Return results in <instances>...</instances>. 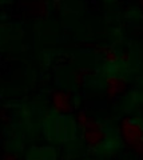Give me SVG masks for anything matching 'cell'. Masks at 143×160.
I'll return each mask as SVG.
<instances>
[{
	"label": "cell",
	"instance_id": "1",
	"mask_svg": "<svg viewBox=\"0 0 143 160\" xmlns=\"http://www.w3.org/2000/svg\"><path fill=\"white\" fill-rule=\"evenodd\" d=\"M120 136L127 147H130L139 158H143V126L131 118L120 122Z\"/></svg>",
	"mask_w": 143,
	"mask_h": 160
},
{
	"label": "cell",
	"instance_id": "5",
	"mask_svg": "<svg viewBox=\"0 0 143 160\" xmlns=\"http://www.w3.org/2000/svg\"><path fill=\"white\" fill-rule=\"evenodd\" d=\"M90 47L96 53L102 55L103 59H105V62L108 63L110 66H114L115 63H118V60H120L119 56H118L116 51H115V49H112L111 47H107V46H94V44H91Z\"/></svg>",
	"mask_w": 143,
	"mask_h": 160
},
{
	"label": "cell",
	"instance_id": "6",
	"mask_svg": "<svg viewBox=\"0 0 143 160\" xmlns=\"http://www.w3.org/2000/svg\"><path fill=\"white\" fill-rule=\"evenodd\" d=\"M27 8L32 16L43 18L48 13V7L44 0H31L27 3Z\"/></svg>",
	"mask_w": 143,
	"mask_h": 160
},
{
	"label": "cell",
	"instance_id": "7",
	"mask_svg": "<svg viewBox=\"0 0 143 160\" xmlns=\"http://www.w3.org/2000/svg\"><path fill=\"white\" fill-rule=\"evenodd\" d=\"M92 120L94 119L86 111H80V112H78V115H76V123L82 129H84L87 126H90V123L92 122Z\"/></svg>",
	"mask_w": 143,
	"mask_h": 160
},
{
	"label": "cell",
	"instance_id": "3",
	"mask_svg": "<svg viewBox=\"0 0 143 160\" xmlns=\"http://www.w3.org/2000/svg\"><path fill=\"white\" fill-rule=\"evenodd\" d=\"M52 108L59 113H70L74 109V99L70 92L55 91L51 95Z\"/></svg>",
	"mask_w": 143,
	"mask_h": 160
},
{
	"label": "cell",
	"instance_id": "2",
	"mask_svg": "<svg viewBox=\"0 0 143 160\" xmlns=\"http://www.w3.org/2000/svg\"><path fill=\"white\" fill-rule=\"evenodd\" d=\"M83 131V139L87 143L88 147L91 148H98L100 147L103 142L107 138V133L105 131V128L100 123H98L96 120H92L90 123V126H87Z\"/></svg>",
	"mask_w": 143,
	"mask_h": 160
},
{
	"label": "cell",
	"instance_id": "11",
	"mask_svg": "<svg viewBox=\"0 0 143 160\" xmlns=\"http://www.w3.org/2000/svg\"><path fill=\"white\" fill-rule=\"evenodd\" d=\"M139 4H140V7H142V9H143V0H139Z\"/></svg>",
	"mask_w": 143,
	"mask_h": 160
},
{
	"label": "cell",
	"instance_id": "4",
	"mask_svg": "<svg viewBox=\"0 0 143 160\" xmlns=\"http://www.w3.org/2000/svg\"><path fill=\"white\" fill-rule=\"evenodd\" d=\"M126 91V82L125 79L118 76V75H111L106 79V93L110 99H115L118 95H120Z\"/></svg>",
	"mask_w": 143,
	"mask_h": 160
},
{
	"label": "cell",
	"instance_id": "9",
	"mask_svg": "<svg viewBox=\"0 0 143 160\" xmlns=\"http://www.w3.org/2000/svg\"><path fill=\"white\" fill-rule=\"evenodd\" d=\"M119 59H120V62H123V63H127L130 60V52H123L120 56H119Z\"/></svg>",
	"mask_w": 143,
	"mask_h": 160
},
{
	"label": "cell",
	"instance_id": "10",
	"mask_svg": "<svg viewBox=\"0 0 143 160\" xmlns=\"http://www.w3.org/2000/svg\"><path fill=\"white\" fill-rule=\"evenodd\" d=\"M2 160H20V159H19L18 156H15V155H12V153H7V155H4Z\"/></svg>",
	"mask_w": 143,
	"mask_h": 160
},
{
	"label": "cell",
	"instance_id": "8",
	"mask_svg": "<svg viewBox=\"0 0 143 160\" xmlns=\"http://www.w3.org/2000/svg\"><path fill=\"white\" fill-rule=\"evenodd\" d=\"M87 73H90L88 69H80V71H78L75 73V78H74V80H75V83H76L78 87H82L83 84H84L86 78H87Z\"/></svg>",
	"mask_w": 143,
	"mask_h": 160
}]
</instances>
